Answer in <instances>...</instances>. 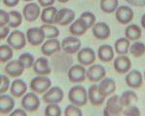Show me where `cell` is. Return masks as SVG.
Here are the masks:
<instances>
[{
  "instance_id": "obj_1",
  "label": "cell",
  "mask_w": 145,
  "mask_h": 116,
  "mask_svg": "<svg viewBox=\"0 0 145 116\" xmlns=\"http://www.w3.org/2000/svg\"><path fill=\"white\" fill-rule=\"evenodd\" d=\"M88 92L83 86H74L69 90L68 101L72 104L82 107L88 102Z\"/></svg>"
},
{
  "instance_id": "obj_2",
  "label": "cell",
  "mask_w": 145,
  "mask_h": 116,
  "mask_svg": "<svg viewBox=\"0 0 145 116\" xmlns=\"http://www.w3.org/2000/svg\"><path fill=\"white\" fill-rule=\"evenodd\" d=\"M52 86V81L50 78L46 76H41L38 75L35 78H33L30 82V90L34 92L37 95H41V94H45L49 89Z\"/></svg>"
},
{
  "instance_id": "obj_3",
  "label": "cell",
  "mask_w": 145,
  "mask_h": 116,
  "mask_svg": "<svg viewBox=\"0 0 145 116\" xmlns=\"http://www.w3.org/2000/svg\"><path fill=\"white\" fill-rule=\"evenodd\" d=\"M26 34L20 30H14L9 34L7 38V44L14 50H22L26 45Z\"/></svg>"
},
{
  "instance_id": "obj_4",
  "label": "cell",
  "mask_w": 145,
  "mask_h": 116,
  "mask_svg": "<svg viewBox=\"0 0 145 116\" xmlns=\"http://www.w3.org/2000/svg\"><path fill=\"white\" fill-rule=\"evenodd\" d=\"M120 96L114 95L111 98H109L108 101L106 102V106L104 108L103 114L106 116H112V115H120L123 113L124 106L121 104L119 100Z\"/></svg>"
},
{
  "instance_id": "obj_5",
  "label": "cell",
  "mask_w": 145,
  "mask_h": 116,
  "mask_svg": "<svg viewBox=\"0 0 145 116\" xmlns=\"http://www.w3.org/2000/svg\"><path fill=\"white\" fill-rule=\"evenodd\" d=\"M45 38V33L41 28H31L26 30V39L31 46H40Z\"/></svg>"
},
{
  "instance_id": "obj_6",
  "label": "cell",
  "mask_w": 145,
  "mask_h": 116,
  "mask_svg": "<svg viewBox=\"0 0 145 116\" xmlns=\"http://www.w3.org/2000/svg\"><path fill=\"white\" fill-rule=\"evenodd\" d=\"M75 20V12L71 9L62 8L59 9L57 13L55 20V24L59 26H65L67 24H71Z\"/></svg>"
},
{
  "instance_id": "obj_7",
  "label": "cell",
  "mask_w": 145,
  "mask_h": 116,
  "mask_svg": "<svg viewBox=\"0 0 145 116\" xmlns=\"http://www.w3.org/2000/svg\"><path fill=\"white\" fill-rule=\"evenodd\" d=\"M68 79L72 83H81L84 82L87 77V69L82 64H75L71 66L68 70Z\"/></svg>"
},
{
  "instance_id": "obj_8",
  "label": "cell",
  "mask_w": 145,
  "mask_h": 116,
  "mask_svg": "<svg viewBox=\"0 0 145 116\" xmlns=\"http://www.w3.org/2000/svg\"><path fill=\"white\" fill-rule=\"evenodd\" d=\"M22 106L28 112L36 111L40 106V100L37 97V94L34 92L25 94L22 99Z\"/></svg>"
},
{
  "instance_id": "obj_9",
  "label": "cell",
  "mask_w": 145,
  "mask_h": 116,
  "mask_svg": "<svg viewBox=\"0 0 145 116\" xmlns=\"http://www.w3.org/2000/svg\"><path fill=\"white\" fill-rule=\"evenodd\" d=\"M64 97V93L59 87H52L48 91L43 94V102L45 104H59L62 102Z\"/></svg>"
},
{
  "instance_id": "obj_10",
  "label": "cell",
  "mask_w": 145,
  "mask_h": 116,
  "mask_svg": "<svg viewBox=\"0 0 145 116\" xmlns=\"http://www.w3.org/2000/svg\"><path fill=\"white\" fill-rule=\"evenodd\" d=\"M106 76V70L101 64H92L87 69V78L93 83L101 81Z\"/></svg>"
},
{
  "instance_id": "obj_11",
  "label": "cell",
  "mask_w": 145,
  "mask_h": 116,
  "mask_svg": "<svg viewBox=\"0 0 145 116\" xmlns=\"http://www.w3.org/2000/svg\"><path fill=\"white\" fill-rule=\"evenodd\" d=\"M81 48V41L76 36L65 37L61 42V49L68 55L76 54Z\"/></svg>"
},
{
  "instance_id": "obj_12",
  "label": "cell",
  "mask_w": 145,
  "mask_h": 116,
  "mask_svg": "<svg viewBox=\"0 0 145 116\" xmlns=\"http://www.w3.org/2000/svg\"><path fill=\"white\" fill-rule=\"evenodd\" d=\"M24 68H24V64L18 59V60H14V61H10L9 62H7L4 70H5V73L8 76L13 77V78H18L21 76V75H23Z\"/></svg>"
},
{
  "instance_id": "obj_13",
  "label": "cell",
  "mask_w": 145,
  "mask_h": 116,
  "mask_svg": "<svg viewBox=\"0 0 145 116\" xmlns=\"http://www.w3.org/2000/svg\"><path fill=\"white\" fill-rule=\"evenodd\" d=\"M133 16H135V13H133V9L126 5L118 7L115 12L116 20L118 21V23H120L121 24H130L133 21Z\"/></svg>"
},
{
  "instance_id": "obj_14",
  "label": "cell",
  "mask_w": 145,
  "mask_h": 116,
  "mask_svg": "<svg viewBox=\"0 0 145 116\" xmlns=\"http://www.w3.org/2000/svg\"><path fill=\"white\" fill-rule=\"evenodd\" d=\"M95 59H97V56H95V51L91 48H88V47L81 49L77 54L78 62L84 66H92L95 62Z\"/></svg>"
},
{
  "instance_id": "obj_15",
  "label": "cell",
  "mask_w": 145,
  "mask_h": 116,
  "mask_svg": "<svg viewBox=\"0 0 145 116\" xmlns=\"http://www.w3.org/2000/svg\"><path fill=\"white\" fill-rule=\"evenodd\" d=\"M23 16L26 22L32 23L36 21L40 16V7L34 2H28L23 9Z\"/></svg>"
},
{
  "instance_id": "obj_16",
  "label": "cell",
  "mask_w": 145,
  "mask_h": 116,
  "mask_svg": "<svg viewBox=\"0 0 145 116\" xmlns=\"http://www.w3.org/2000/svg\"><path fill=\"white\" fill-rule=\"evenodd\" d=\"M61 50V43L57 38L47 39L41 47V52L44 56L50 57L56 53H59Z\"/></svg>"
},
{
  "instance_id": "obj_17",
  "label": "cell",
  "mask_w": 145,
  "mask_h": 116,
  "mask_svg": "<svg viewBox=\"0 0 145 116\" xmlns=\"http://www.w3.org/2000/svg\"><path fill=\"white\" fill-rule=\"evenodd\" d=\"M114 69L120 74H124L130 71L131 68V62L130 58L126 55H120L114 60L113 62Z\"/></svg>"
},
{
  "instance_id": "obj_18",
  "label": "cell",
  "mask_w": 145,
  "mask_h": 116,
  "mask_svg": "<svg viewBox=\"0 0 145 116\" xmlns=\"http://www.w3.org/2000/svg\"><path fill=\"white\" fill-rule=\"evenodd\" d=\"M93 35L99 40H106L110 37L111 30L109 26L103 22L95 23V26L92 28Z\"/></svg>"
},
{
  "instance_id": "obj_19",
  "label": "cell",
  "mask_w": 145,
  "mask_h": 116,
  "mask_svg": "<svg viewBox=\"0 0 145 116\" xmlns=\"http://www.w3.org/2000/svg\"><path fill=\"white\" fill-rule=\"evenodd\" d=\"M88 98L91 104L95 106H101V104L105 102V99H106V97H104V96L100 93V91L99 89V85H95V84L92 85L90 87V89H89Z\"/></svg>"
},
{
  "instance_id": "obj_20",
  "label": "cell",
  "mask_w": 145,
  "mask_h": 116,
  "mask_svg": "<svg viewBox=\"0 0 145 116\" xmlns=\"http://www.w3.org/2000/svg\"><path fill=\"white\" fill-rule=\"evenodd\" d=\"M126 83L130 88L138 89L143 84V75L138 70H131L127 74Z\"/></svg>"
},
{
  "instance_id": "obj_21",
  "label": "cell",
  "mask_w": 145,
  "mask_h": 116,
  "mask_svg": "<svg viewBox=\"0 0 145 116\" xmlns=\"http://www.w3.org/2000/svg\"><path fill=\"white\" fill-rule=\"evenodd\" d=\"M33 71L37 75L47 76L51 73V68L49 66V61L44 57L38 58L33 64Z\"/></svg>"
},
{
  "instance_id": "obj_22",
  "label": "cell",
  "mask_w": 145,
  "mask_h": 116,
  "mask_svg": "<svg viewBox=\"0 0 145 116\" xmlns=\"http://www.w3.org/2000/svg\"><path fill=\"white\" fill-rule=\"evenodd\" d=\"M27 91V85L26 83L22 79H15L12 82L10 87L11 95L15 98H21L24 97Z\"/></svg>"
},
{
  "instance_id": "obj_23",
  "label": "cell",
  "mask_w": 145,
  "mask_h": 116,
  "mask_svg": "<svg viewBox=\"0 0 145 116\" xmlns=\"http://www.w3.org/2000/svg\"><path fill=\"white\" fill-rule=\"evenodd\" d=\"M97 56L99 60L102 62H110L114 59V50L113 47L110 45H101L99 47L97 50Z\"/></svg>"
},
{
  "instance_id": "obj_24",
  "label": "cell",
  "mask_w": 145,
  "mask_h": 116,
  "mask_svg": "<svg viewBox=\"0 0 145 116\" xmlns=\"http://www.w3.org/2000/svg\"><path fill=\"white\" fill-rule=\"evenodd\" d=\"M14 107V99L11 96L1 94V96H0V112H1V114H10Z\"/></svg>"
},
{
  "instance_id": "obj_25",
  "label": "cell",
  "mask_w": 145,
  "mask_h": 116,
  "mask_svg": "<svg viewBox=\"0 0 145 116\" xmlns=\"http://www.w3.org/2000/svg\"><path fill=\"white\" fill-rule=\"evenodd\" d=\"M99 89L100 93L104 96V97H108V96L114 94L116 91V83L113 79L111 78H103L100 81V84L99 85Z\"/></svg>"
},
{
  "instance_id": "obj_26",
  "label": "cell",
  "mask_w": 145,
  "mask_h": 116,
  "mask_svg": "<svg viewBox=\"0 0 145 116\" xmlns=\"http://www.w3.org/2000/svg\"><path fill=\"white\" fill-rule=\"evenodd\" d=\"M88 30V28H87L86 24L83 22V20L78 18L77 20H75L72 24L69 26V32L73 35V36H82Z\"/></svg>"
},
{
  "instance_id": "obj_27",
  "label": "cell",
  "mask_w": 145,
  "mask_h": 116,
  "mask_svg": "<svg viewBox=\"0 0 145 116\" xmlns=\"http://www.w3.org/2000/svg\"><path fill=\"white\" fill-rule=\"evenodd\" d=\"M57 13V9L56 7H53V6L44 8V10L42 11V13H41V16H40V17H41V21L43 22L44 24H55Z\"/></svg>"
},
{
  "instance_id": "obj_28",
  "label": "cell",
  "mask_w": 145,
  "mask_h": 116,
  "mask_svg": "<svg viewBox=\"0 0 145 116\" xmlns=\"http://www.w3.org/2000/svg\"><path fill=\"white\" fill-rule=\"evenodd\" d=\"M125 35H126V38H128L130 41H137L141 38V28L137 24H130L127 26L125 30Z\"/></svg>"
},
{
  "instance_id": "obj_29",
  "label": "cell",
  "mask_w": 145,
  "mask_h": 116,
  "mask_svg": "<svg viewBox=\"0 0 145 116\" xmlns=\"http://www.w3.org/2000/svg\"><path fill=\"white\" fill-rule=\"evenodd\" d=\"M119 100L122 106L124 107H127V106H133L135 102H137L138 98L137 95L133 91H125L119 97Z\"/></svg>"
},
{
  "instance_id": "obj_30",
  "label": "cell",
  "mask_w": 145,
  "mask_h": 116,
  "mask_svg": "<svg viewBox=\"0 0 145 116\" xmlns=\"http://www.w3.org/2000/svg\"><path fill=\"white\" fill-rule=\"evenodd\" d=\"M130 47H131L130 40L128 38H126V37L116 40L115 44H114L115 52L117 53L118 55H127L130 52Z\"/></svg>"
},
{
  "instance_id": "obj_31",
  "label": "cell",
  "mask_w": 145,
  "mask_h": 116,
  "mask_svg": "<svg viewBox=\"0 0 145 116\" xmlns=\"http://www.w3.org/2000/svg\"><path fill=\"white\" fill-rule=\"evenodd\" d=\"M119 6V0H100V9L106 14L116 12Z\"/></svg>"
},
{
  "instance_id": "obj_32",
  "label": "cell",
  "mask_w": 145,
  "mask_h": 116,
  "mask_svg": "<svg viewBox=\"0 0 145 116\" xmlns=\"http://www.w3.org/2000/svg\"><path fill=\"white\" fill-rule=\"evenodd\" d=\"M40 28L43 29L45 36L47 39H56L59 36V30L54 24H44L43 26H41Z\"/></svg>"
},
{
  "instance_id": "obj_33",
  "label": "cell",
  "mask_w": 145,
  "mask_h": 116,
  "mask_svg": "<svg viewBox=\"0 0 145 116\" xmlns=\"http://www.w3.org/2000/svg\"><path fill=\"white\" fill-rule=\"evenodd\" d=\"M9 15H10V20H9V24L8 26L12 28H19L20 26L23 23V18L24 16L21 14L18 11H10L9 12Z\"/></svg>"
},
{
  "instance_id": "obj_34",
  "label": "cell",
  "mask_w": 145,
  "mask_h": 116,
  "mask_svg": "<svg viewBox=\"0 0 145 116\" xmlns=\"http://www.w3.org/2000/svg\"><path fill=\"white\" fill-rule=\"evenodd\" d=\"M13 56V48L10 45H4L2 44L0 46V62H8L12 60Z\"/></svg>"
},
{
  "instance_id": "obj_35",
  "label": "cell",
  "mask_w": 145,
  "mask_h": 116,
  "mask_svg": "<svg viewBox=\"0 0 145 116\" xmlns=\"http://www.w3.org/2000/svg\"><path fill=\"white\" fill-rule=\"evenodd\" d=\"M130 53L135 58H140L145 54V44L142 42L135 41L130 47Z\"/></svg>"
},
{
  "instance_id": "obj_36",
  "label": "cell",
  "mask_w": 145,
  "mask_h": 116,
  "mask_svg": "<svg viewBox=\"0 0 145 116\" xmlns=\"http://www.w3.org/2000/svg\"><path fill=\"white\" fill-rule=\"evenodd\" d=\"M79 18L83 20V22L86 24L88 29L92 28L93 26L95 24V22H97V18H95V14H93L92 12H84V13H82L81 16H80Z\"/></svg>"
},
{
  "instance_id": "obj_37",
  "label": "cell",
  "mask_w": 145,
  "mask_h": 116,
  "mask_svg": "<svg viewBox=\"0 0 145 116\" xmlns=\"http://www.w3.org/2000/svg\"><path fill=\"white\" fill-rule=\"evenodd\" d=\"M19 60L23 62L25 68H33V64H34V62H35L33 56L29 54V53H24V54H22L19 57Z\"/></svg>"
},
{
  "instance_id": "obj_38",
  "label": "cell",
  "mask_w": 145,
  "mask_h": 116,
  "mask_svg": "<svg viewBox=\"0 0 145 116\" xmlns=\"http://www.w3.org/2000/svg\"><path fill=\"white\" fill-rule=\"evenodd\" d=\"M46 116H59L61 115V109L57 104H49L45 108Z\"/></svg>"
},
{
  "instance_id": "obj_39",
  "label": "cell",
  "mask_w": 145,
  "mask_h": 116,
  "mask_svg": "<svg viewBox=\"0 0 145 116\" xmlns=\"http://www.w3.org/2000/svg\"><path fill=\"white\" fill-rule=\"evenodd\" d=\"M64 115L65 116H82L83 113H82L81 109L79 108V106L71 104L65 107Z\"/></svg>"
},
{
  "instance_id": "obj_40",
  "label": "cell",
  "mask_w": 145,
  "mask_h": 116,
  "mask_svg": "<svg viewBox=\"0 0 145 116\" xmlns=\"http://www.w3.org/2000/svg\"><path fill=\"white\" fill-rule=\"evenodd\" d=\"M9 87L11 86L8 76L5 74H1L0 75V93L5 94L9 90Z\"/></svg>"
},
{
  "instance_id": "obj_41",
  "label": "cell",
  "mask_w": 145,
  "mask_h": 116,
  "mask_svg": "<svg viewBox=\"0 0 145 116\" xmlns=\"http://www.w3.org/2000/svg\"><path fill=\"white\" fill-rule=\"evenodd\" d=\"M123 115H126V116H138V115H140V110H139V108L137 107V106H127V107L123 110Z\"/></svg>"
},
{
  "instance_id": "obj_42",
  "label": "cell",
  "mask_w": 145,
  "mask_h": 116,
  "mask_svg": "<svg viewBox=\"0 0 145 116\" xmlns=\"http://www.w3.org/2000/svg\"><path fill=\"white\" fill-rule=\"evenodd\" d=\"M10 15L4 10H0V26H6L9 24Z\"/></svg>"
},
{
  "instance_id": "obj_43",
  "label": "cell",
  "mask_w": 145,
  "mask_h": 116,
  "mask_svg": "<svg viewBox=\"0 0 145 116\" xmlns=\"http://www.w3.org/2000/svg\"><path fill=\"white\" fill-rule=\"evenodd\" d=\"M9 32H10V28L9 26H0V39H5L8 36Z\"/></svg>"
},
{
  "instance_id": "obj_44",
  "label": "cell",
  "mask_w": 145,
  "mask_h": 116,
  "mask_svg": "<svg viewBox=\"0 0 145 116\" xmlns=\"http://www.w3.org/2000/svg\"><path fill=\"white\" fill-rule=\"evenodd\" d=\"M129 4L137 7H143L145 6V0H126Z\"/></svg>"
},
{
  "instance_id": "obj_45",
  "label": "cell",
  "mask_w": 145,
  "mask_h": 116,
  "mask_svg": "<svg viewBox=\"0 0 145 116\" xmlns=\"http://www.w3.org/2000/svg\"><path fill=\"white\" fill-rule=\"evenodd\" d=\"M20 0H3V4L6 7L9 8H14L19 4Z\"/></svg>"
},
{
  "instance_id": "obj_46",
  "label": "cell",
  "mask_w": 145,
  "mask_h": 116,
  "mask_svg": "<svg viewBox=\"0 0 145 116\" xmlns=\"http://www.w3.org/2000/svg\"><path fill=\"white\" fill-rule=\"evenodd\" d=\"M55 1L56 0H38V4L40 6H42V7L47 8L52 6L55 3Z\"/></svg>"
},
{
  "instance_id": "obj_47",
  "label": "cell",
  "mask_w": 145,
  "mask_h": 116,
  "mask_svg": "<svg viewBox=\"0 0 145 116\" xmlns=\"http://www.w3.org/2000/svg\"><path fill=\"white\" fill-rule=\"evenodd\" d=\"M27 113H26V110L25 109H21V108H18V109H15L13 110L12 112L10 113L11 116H16V115H23V116H25Z\"/></svg>"
},
{
  "instance_id": "obj_48",
  "label": "cell",
  "mask_w": 145,
  "mask_h": 116,
  "mask_svg": "<svg viewBox=\"0 0 145 116\" xmlns=\"http://www.w3.org/2000/svg\"><path fill=\"white\" fill-rule=\"evenodd\" d=\"M141 26L145 29V14H143L141 18Z\"/></svg>"
},
{
  "instance_id": "obj_49",
  "label": "cell",
  "mask_w": 145,
  "mask_h": 116,
  "mask_svg": "<svg viewBox=\"0 0 145 116\" xmlns=\"http://www.w3.org/2000/svg\"><path fill=\"white\" fill-rule=\"evenodd\" d=\"M57 1H59V3H67L69 0H57Z\"/></svg>"
},
{
  "instance_id": "obj_50",
  "label": "cell",
  "mask_w": 145,
  "mask_h": 116,
  "mask_svg": "<svg viewBox=\"0 0 145 116\" xmlns=\"http://www.w3.org/2000/svg\"><path fill=\"white\" fill-rule=\"evenodd\" d=\"M23 1H24V2H32L33 0H23Z\"/></svg>"
},
{
  "instance_id": "obj_51",
  "label": "cell",
  "mask_w": 145,
  "mask_h": 116,
  "mask_svg": "<svg viewBox=\"0 0 145 116\" xmlns=\"http://www.w3.org/2000/svg\"><path fill=\"white\" fill-rule=\"evenodd\" d=\"M143 79L145 80V71H144V73H143Z\"/></svg>"
}]
</instances>
